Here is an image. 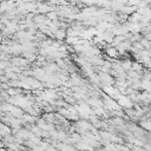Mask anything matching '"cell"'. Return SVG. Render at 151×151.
<instances>
[{
    "label": "cell",
    "mask_w": 151,
    "mask_h": 151,
    "mask_svg": "<svg viewBox=\"0 0 151 151\" xmlns=\"http://www.w3.org/2000/svg\"><path fill=\"white\" fill-rule=\"evenodd\" d=\"M65 34H66V31H65V29H57V32H55V37H57L58 39L65 38Z\"/></svg>",
    "instance_id": "obj_1"
},
{
    "label": "cell",
    "mask_w": 151,
    "mask_h": 151,
    "mask_svg": "<svg viewBox=\"0 0 151 151\" xmlns=\"http://www.w3.org/2000/svg\"><path fill=\"white\" fill-rule=\"evenodd\" d=\"M107 54H109L110 57H117V55H118V52H117L116 48L110 47V48H107Z\"/></svg>",
    "instance_id": "obj_2"
},
{
    "label": "cell",
    "mask_w": 151,
    "mask_h": 151,
    "mask_svg": "<svg viewBox=\"0 0 151 151\" xmlns=\"http://www.w3.org/2000/svg\"><path fill=\"white\" fill-rule=\"evenodd\" d=\"M96 151H105V149H104V150H99V149H98V150H96Z\"/></svg>",
    "instance_id": "obj_3"
}]
</instances>
